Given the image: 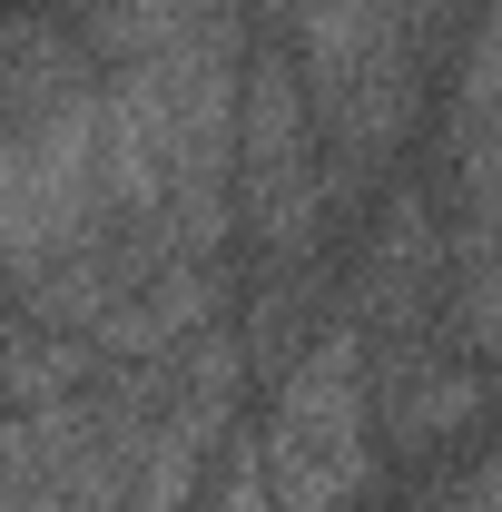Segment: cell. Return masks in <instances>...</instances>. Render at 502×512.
Returning a JSON list of instances; mask_svg holds the SVG:
<instances>
[{
	"instance_id": "cell-10",
	"label": "cell",
	"mask_w": 502,
	"mask_h": 512,
	"mask_svg": "<svg viewBox=\"0 0 502 512\" xmlns=\"http://www.w3.org/2000/svg\"><path fill=\"white\" fill-rule=\"evenodd\" d=\"M325 325H335V306H325V286H315V256H306V266H266L256 296H247V316H237V335H247V375L276 384Z\"/></svg>"
},
{
	"instance_id": "cell-5",
	"label": "cell",
	"mask_w": 502,
	"mask_h": 512,
	"mask_svg": "<svg viewBox=\"0 0 502 512\" xmlns=\"http://www.w3.org/2000/svg\"><path fill=\"white\" fill-rule=\"evenodd\" d=\"M443 286H453V227H443L434 188H394L375 237L345 276V316L365 325V355H404V345H453L443 325Z\"/></svg>"
},
{
	"instance_id": "cell-13",
	"label": "cell",
	"mask_w": 502,
	"mask_h": 512,
	"mask_svg": "<svg viewBox=\"0 0 502 512\" xmlns=\"http://www.w3.org/2000/svg\"><path fill=\"white\" fill-rule=\"evenodd\" d=\"M197 512H286L276 503V473H266V444L237 434V444L217 453V483H207V503Z\"/></svg>"
},
{
	"instance_id": "cell-8",
	"label": "cell",
	"mask_w": 502,
	"mask_h": 512,
	"mask_svg": "<svg viewBox=\"0 0 502 512\" xmlns=\"http://www.w3.org/2000/svg\"><path fill=\"white\" fill-rule=\"evenodd\" d=\"M99 79L109 69L89 60V40L69 30V10H10L0 20V138L50 119V109L99 99Z\"/></svg>"
},
{
	"instance_id": "cell-11",
	"label": "cell",
	"mask_w": 502,
	"mask_h": 512,
	"mask_svg": "<svg viewBox=\"0 0 502 512\" xmlns=\"http://www.w3.org/2000/svg\"><path fill=\"white\" fill-rule=\"evenodd\" d=\"M443 325L453 355L502 375V227H463L453 217V286H443Z\"/></svg>"
},
{
	"instance_id": "cell-7",
	"label": "cell",
	"mask_w": 502,
	"mask_h": 512,
	"mask_svg": "<svg viewBox=\"0 0 502 512\" xmlns=\"http://www.w3.org/2000/svg\"><path fill=\"white\" fill-rule=\"evenodd\" d=\"M207 325H227V256H168L128 306H109V316L89 325V345L109 365H168Z\"/></svg>"
},
{
	"instance_id": "cell-15",
	"label": "cell",
	"mask_w": 502,
	"mask_h": 512,
	"mask_svg": "<svg viewBox=\"0 0 502 512\" xmlns=\"http://www.w3.org/2000/svg\"><path fill=\"white\" fill-rule=\"evenodd\" d=\"M0 512H30V424L0 414Z\"/></svg>"
},
{
	"instance_id": "cell-1",
	"label": "cell",
	"mask_w": 502,
	"mask_h": 512,
	"mask_svg": "<svg viewBox=\"0 0 502 512\" xmlns=\"http://www.w3.org/2000/svg\"><path fill=\"white\" fill-rule=\"evenodd\" d=\"M266 30H286L296 79L315 109V148H325V197L355 207L394 168V148L424 119V79L394 0H256Z\"/></svg>"
},
{
	"instance_id": "cell-12",
	"label": "cell",
	"mask_w": 502,
	"mask_h": 512,
	"mask_svg": "<svg viewBox=\"0 0 502 512\" xmlns=\"http://www.w3.org/2000/svg\"><path fill=\"white\" fill-rule=\"evenodd\" d=\"M443 188H453L463 227H502V109L443 128Z\"/></svg>"
},
{
	"instance_id": "cell-3",
	"label": "cell",
	"mask_w": 502,
	"mask_h": 512,
	"mask_svg": "<svg viewBox=\"0 0 502 512\" xmlns=\"http://www.w3.org/2000/svg\"><path fill=\"white\" fill-rule=\"evenodd\" d=\"M325 217H335V197H325V148H315L296 50H286V30L256 20L247 99H237V237H256L266 266H306Z\"/></svg>"
},
{
	"instance_id": "cell-2",
	"label": "cell",
	"mask_w": 502,
	"mask_h": 512,
	"mask_svg": "<svg viewBox=\"0 0 502 512\" xmlns=\"http://www.w3.org/2000/svg\"><path fill=\"white\" fill-rule=\"evenodd\" d=\"M266 473H276V503L286 512H355L375 493V375H365V325L335 306V325L315 335L286 375L266 384Z\"/></svg>"
},
{
	"instance_id": "cell-16",
	"label": "cell",
	"mask_w": 502,
	"mask_h": 512,
	"mask_svg": "<svg viewBox=\"0 0 502 512\" xmlns=\"http://www.w3.org/2000/svg\"><path fill=\"white\" fill-rule=\"evenodd\" d=\"M0 316H10V276H0Z\"/></svg>"
},
{
	"instance_id": "cell-4",
	"label": "cell",
	"mask_w": 502,
	"mask_h": 512,
	"mask_svg": "<svg viewBox=\"0 0 502 512\" xmlns=\"http://www.w3.org/2000/svg\"><path fill=\"white\" fill-rule=\"evenodd\" d=\"M109 89V79H99ZM109 217V178H99V99L50 109V119L0 138V276L20 296V276L50 247H69L79 227Z\"/></svg>"
},
{
	"instance_id": "cell-14",
	"label": "cell",
	"mask_w": 502,
	"mask_h": 512,
	"mask_svg": "<svg viewBox=\"0 0 502 512\" xmlns=\"http://www.w3.org/2000/svg\"><path fill=\"white\" fill-rule=\"evenodd\" d=\"M424 512H502V453H483L473 473H453V483H443Z\"/></svg>"
},
{
	"instance_id": "cell-9",
	"label": "cell",
	"mask_w": 502,
	"mask_h": 512,
	"mask_svg": "<svg viewBox=\"0 0 502 512\" xmlns=\"http://www.w3.org/2000/svg\"><path fill=\"white\" fill-rule=\"evenodd\" d=\"M109 375V355L89 345V335H69V325H40V316H0V414H50L69 394H89V384Z\"/></svg>"
},
{
	"instance_id": "cell-6",
	"label": "cell",
	"mask_w": 502,
	"mask_h": 512,
	"mask_svg": "<svg viewBox=\"0 0 502 512\" xmlns=\"http://www.w3.org/2000/svg\"><path fill=\"white\" fill-rule=\"evenodd\" d=\"M365 375H375V434H384V453H404V463L443 453L453 434H473V424L493 414V365H473V355H453V345L365 355Z\"/></svg>"
}]
</instances>
